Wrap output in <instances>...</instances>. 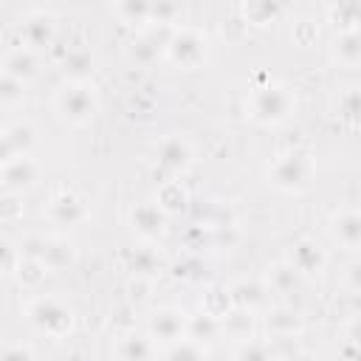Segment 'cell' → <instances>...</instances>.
Returning a JSON list of instances; mask_svg holds the SVG:
<instances>
[{"label":"cell","instance_id":"30bf717a","mask_svg":"<svg viewBox=\"0 0 361 361\" xmlns=\"http://www.w3.org/2000/svg\"><path fill=\"white\" fill-rule=\"evenodd\" d=\"M51 217H54L56 223H62V226H71V223H76V220L85 217V209H82V203H79L76 197L62 195V197H56V200L51 203Z\"/></svg>","mask_w":361,"mask_h":361},{"label":"cell","instance_id":"7c38bea8","mask_svg":"<svg viewBox=\"0 0 361 361\" xmlns=\"http://www.w3.org/2000/svg\"><path fill=\"white\" fill-rule=\"evenodd\" d=\"M186 161H189V147H186L183 138H166L161 144V164H166L172 169H180Z\"/></svg>","mask_w":361,"mask_h":361},{"label":"cell","instance_id":"7a4b0ae2","mask_svg":"<svg viewBox=\"0 0 361 361\" xmlns=\"http://www.w3.org/2000/svg\"><path fill=\"white\" fill-rule=\"evenodd\" d=\"M28 316H31V322H34L39 330H45V333H62V330L71 324V313H68L59 302H54V299H39V302H34L31 310H28Z\"/></svg>","mask_w":361,"mask_h":361},{"label":"cell","instance_id":"cb8c5ba5","mask_svg":"<svg viewBox=\"0 0 361 361\" xmlns=\"http://www.w3.org/2000/svg\"><path fill=\"white\" fill-rule=\"evenodd\" d=\"M240 290H243V293H240V302H243V305H245V302H257V299H259V293H257V288H254V285H251V288H248V285H243Z\"/></svg>","mask_w":361,"mask_h":361},{"label":"cell","instance_id":"ba28073f","mask_svg":"<svg viewBox=\"0 0 361 361\" xmlns=\"http://www.w3.org/2000/svg\"><path fill=\"white\" fill-rule=\"evenodd\" d=\"M31 141H34V130H31L28 124H17V127L6 130V135H3V152H6V161L20 158V155L28 149Z\"/></svg>","mask_w":361,"mask_h":361},{"label":"cell","instance_id":"603a6c76","mask_svg":"<svg viewBox=\"0 0 361 361\" xmlns=\"http://www.w3.org/2000/svg\"><path fill=\"white\" fill-rule=\"evenodd\" d=\"M271 324H274V327H276V324H285L288 330H293L299 322H296V316H293V313H285V310H279V313H274V316H271Z\"/></svg>","mask_w":361,"mask_h":361},{"label":"cell","instance_id":"9a60e30c","mask_svg":"<svg viewBox=\"0 0 361 361\" xmlns=\"http://www.w3.org/2000/svg\"><path fill=\"white\" fill-rule=\"evenodd\" d=\"M341 116L344 118H361V87H350L341 96Z\"/></svg>","mask_w":361,"mask_h":361},{"label":"cell","instance_id":"7402d4cb","mask_svg":"<svg viewBox=\"0 0 361 361\" xmlns=\"http://www.w3.org/2000/svg\"><path fill=\"white\" fill-rule=\"evenodd\" d=\"M3 361H31V353H28L25 347L14 344V347H6V353H3Z\"/></svg>","mask_w":361,"mask_h":361},{"label":"cell","instance_id":"2e32d148","mask_svg":"<svg viewBox=\"0 0 361 361\" xmlns=\"http://www.w3.org/2000/svg\"><path fill=\"white\" fill-rule=\"evenodd\" d=\"M169 361H203V353H200L197 344H192V341H180V344L172 347Z\"/></svg>","mask_w":361,"mask_h":361},{"label":"cell","instance_id":"e0dca14e","mask_svg":"<svg viewBox=\"0 0 361 361\" xmlns=\"http://www.w3.org/2000/svg\"><path fill=\"white\" fill-rule=\"evenodd\" d=\"M237 361H271V353H268L265 344L248 341V344H243V350L237 353Z\"/></svg>","mask_w":361,"mask_h":361},{"label":"cell","instance_id":"8fae6325","mask_svg":"<svg viewBox=\"0 0 361 361\" xmlns=\"http://www.w3.org/2000/svg\"><path fill=\"white\" fill-rule=\"evenodd\" d=\"M121 361H152V344L144 336H127L118 347Z\"/></svg>","mask_w":361,"mask_h":361},{"label":"cell","instance_id":"d6986e66","mask_svg":"<svg viewBox=\"0 0 361 361\" xmlns=\"http://www.w3.org/2000/svg\"><path fill=\"white\" fill-rule=\"evenodd\" d=\"M0 96H3V102L6 104H11L14 99H20L23 96V82L20 79H14V76H8V73H3V79H0Z\"/></svg>","mask_w":361,"mask_h":361},{"label":"cell","instance_id":"4fadbf2b","mask_svg":"<svg viewBox=\"0 0 361 361\" xmlns=\"http://www.w3.org/2000/svg\"><path fill=\"white\" fill-rule=\"evenodd\" d=\"M133 223H135V228L144 231V234H158L164 217H161V212H158L155 206H138V209L133 212Z\"/></svg>","mask_w":361,"mask_h":361},{"label":"cell","instance_id":"4316f807","mask_svg":"<svg viewBox=\"0 0 361 361\" xmlns=\"http://www.w3.org/2000/svg\"><path fill=\"white\" fill-rule=\"evenodd\" d=\"M288 361H310V358H307V355H290Z\"/></svg>","mask_w":361,"mask_h":361},{"label":"cell","instance_id":"3957f363","mask_svg":"<svg viewBox=\"0 0 361 361\" xmlns=\"http://www.w3.org/2000/svg\"><path fill=\"white\" fill-rule=\"evenodd\" d=\"M307 175H310V164H307V158L305 155H285L276 166H274V183L276 186H285V189H299V186H305V180H307Z\"/></svg>","mask_w":361,"mask_h":361},{"label":"cell","instance_id":"ffe728a7","mask_svg":"<svg viewBox=\"0 0 361 361\" xmlns=\"http://www.w3.org/2000/svg\"><path fill=\"white\" fill-rule=\"evenodd\" d=\"M189 330H192L195 336H206V338H209V336L217 333V322H214L212 316H197V319L189 324Z\"/></svg>","mask_w":361,"mask_h":361},{"label":"cell","instance_id":"ac0fdd59","mask_svg":"<svg viewBox=\"0 0 361 361\" xmlns=\"http://www.w3.org/2000/svg\"><path fill=\"white\" fill-rule=\"evenodd\" d=\"M23 34H25V39H28L31 45L45 42V39H48V23H45V20H28L25 28H23Z\"/></svg>","mask_w":361,"mask_h":361},{"label":"cell","instance_id":"44dd1931","mask_svg":"<svg viewBox=\"0 0 361 361\" xmlns=\"http://www.w3.org/2000/svg\"><path fill=\"white\" fill-rule=\"evenodd\" d=\"M338 51H341V56H347V59L358 56V54H361V37H358V34H347V37H341Z\"/></svg>","mask_w":361,"mask_h":361},{"label":"cell","instance_id":"6da1fadb","mask_svg":"<svg viewBox=\"0 0 361 361\" xmlns=\"http://www.w3.org/2000/svg\"><path fill=\"white\" fill-rule=\"evenodd\" d=\"M293 104V96L285 87H265L254 96V116L259 121H282Z\"/></svg>","mask_w":361,"mask_h":361},{"label":"cell","instance_id":"8992f818","mask_svg":"<svg viewBox=\"0 0 361 361\" xmlns=\"http://www.w3.org/2000/svg\"><path fill=\"white\" fill-rule=\"evenodd\" d=\"M180 330H183V319L175 310H161L149 322V333L158 341H178L180 338Z\"/></svg>","mask_w":361,"mask_h":361},{"label":"cell","instance_id":"277c9868","mask_svg":"<svg viewBox=\"0 0 361 361\" xmlns=\"http://www.w3.org/2000/svg\"><path fill=\"white\" fill-rule=\"evenodd\" d=\"M59 110L71 121H87L96 110V102L87 87H65V93L59 96Z\"/></svg>","mask_w":361,"mask_h":361},{"label":"cell","instance_id":"5b68a950","mask_svg":"<svg viewBox=\"0 0 361 361\" xmlns=\"http://www.w3.org/2000/svg\"><path fill=\"white\" fill-rule=\"evenodd\" d=\"M34 175H37V166H34V161L25 158V155L11 158V161H6V166H3V183H6V189L28 186V183L34 180Z\"/></svg>","mask_w":361,"mask_h":361},{"label":"cell","instance_id":"9c48e42d","mask_svg":"<svg viewBox=\"0 0 361 361\" xmlns=\"http://www.w3.org/2000/svg\"><path fill=\"white\" fill-rule=\"evenodd\" d=\"M333 231L344 245H361V214L358 212L338 214L333 223Z\"/></svg>","mask_w":361,"mask_h":361},{"label":"cell","instance_id":"52a82bcc","mask_svg":"<svg viewBox=\"0 0 361 361\" xmlns=\"http://www.w3.org/2000/svg\"><path fill=\"white\" fill-rule=\"evenodd\" d=\"M290 265H293V271H299V274H313V271H319V268H322V251H319V245H313V243H307V240L296 243L293 251H290Z\"/></svg>","mask_w":361,"mask_h":361},{"label":"cell","instance_id":"5bb4252c","mask_svg":"<svg viewBox=\"0 0 361 361\" xmlns=\"http://www.w3.org/2000/svg\"><path fill=\"white\" fill-rule=\"evenodd\" d=\"M3 73H8V76H14V79H25V76H31L34 73V56L28 54V51H14L8 59H6V71Z\"/></svg>","mask_w":361,"mask_h":361},{"label":"cell","instance_id":"d4e9b609","mask_svg":"<svg viewBox=\"0 0 361 361\" xmlns=\"http://www.w3.org/2000/svg\"><path fill=\"white\" fill-rule=\"evenodd\" d=\"M350 282H353V288H361V262L350 268Z\"/></svg>","mask_w":361,"mask_h":361},{"label":"cell","instance_id":"484cf974","mask_svg":"<svg viewBox=\"0 0 361 361\" xmlns=\"http://www.w3.org/2000/svg\"><path fill=\"white\" fill-rule=\"evenodd\" d=\"M350 338H353L355 344H361V319L353 322V327H350Z\"/></svg>","mask_w":361,"mask_h":361}]
</instances>
